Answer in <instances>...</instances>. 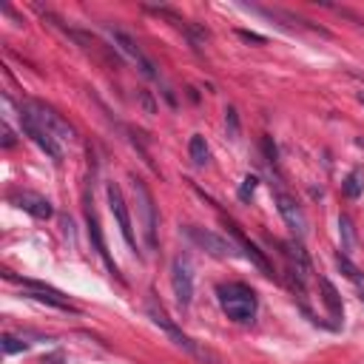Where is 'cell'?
I'll return each instance as SVG.
<instances>
[{
    "instance_id": "6da1fadb",
    "label": "cell",
    "mask_w": 364,
    "mask_h": 364,
    "mask_svg": "<svg viewBox=\"0 0 364 364\" xmlns=\"http://www.w3.org/2000/svg\"><path fill=\"white\" fill-rule=\"evenodd\" d=\"M217 299H220V307H222V314L236 322V325H250L253 316H256V293L253 288L242 285V282H228V285H220L217 288Z\"/></svg>"
},
{
    "instance_id": "7a4b0ae2",
    "label": "cell",
    "mask_w": 364,
    "mask_h": 364,
    "mask_svg": "<svg viewBox=\"0 0 364 364\" xmlns=\"http://www.w3.org/2000/svg\"><path fill=\"white\" fill-rule=\"evenodd\" d=\"M134 188V205H137V220H140V231H142V242L148 250L157 248V205L148 191V185L142 180H131Z\"/></svg>"
},
{
    "instance_id": "3957f363",
    "label": "cell",
    "mask_w": 364,
    "mask_h": 364,
    "mask_svg": "<svg viewBox=\"0 0 364 364\" xmlns=\"http://www.w3.org/2000/svg\"><path fill=\"white\" fill-rule=\"evenodd\" d=\"M20 112H26L40 128H46L51 137H55L60 145H66V142H74V128L69 126V120H63L55 109L51 106H46V102H37V100H29V102H23V109Z\"/></svg>"
},
{
    "instance_id": "277c9868",
    "label": "cell",
    "mask_w": 364,
    "mask_h": 364,
    "mask_svg": "<svg viewBox=\"0 0 364 364\" xmlns=\"http://www.w3.org/2000/svg\"><path fill=\"white\" fill-rule=\"evenodd\" d=\"M148 316L154 319V325L157 328H163L168 336H171V342L177 344V347H182V350H188L191 356H196V358H202V361H211V364H217V356L211 353V350H205V347H199L191 336H185L168 316H166V310L163 307H157V302H148Z\"/></svg>"
},
{
    "instance_id": "5b68a950",
    "label": "cell",
    "mask_w": 364,
    "mask_h": 364,
    "mask_svg": "<svg viewBox=\"0 0 364 364\" xmlns=\"http://www.w3.org/2000/svg\"><path fill=\"white\" fill-rule=\"evenodd\" d=\"M185 234H188L205 253H211V256H217V259H234V256H236V245H234V242H228L225 236H220V234H214V231H208V228L188 225Z\"/></svg>"
},
{
    "instance_id": "8992f818",
    "label": "cell",
    "mask_w": 364,
    "mask_h": 364,
    "mask_svg": "<svg viewBox=\"0 0 364 364\" xmlns=\"http://www.w3.org/2000/svg\"><path fill=\"white\" fill-rule=\"evenodd\" d=\"M171 288L177 296V304L185 310L194 299V268H191V259L188 256H177L174 265H171Z\"/></svg>"
},
{
    "instance_id": "52a82bcc",
    "label": "cell",
    "mask_w": 364,
    "mask_h": 364,
    "mask_svg": "<svg viewBox=\"0 0 364 364\" xmlns=\"http://www.w3.org/2000/svg\"><path fill=\"white\" fill-rule=\"evenodd\" d=\"M274 202H276V208H279V217H282L285 225L290 228V234H293L296 239H304V236H307V217H304V211H302V205H299L290 194H285V191H276V194H274Z\"/></svg>"
},
{
    "instance_id": "ba28073f",
    "label": "cell",
    "mask_w": 364,
    "mask_h": 364,
    "mask_svg": "<svg viewBox=\"0 0 364 364\" xmlns=\"http://www.w3.org/2000/svg\"><path fill=\"white\" fill-rule=\"evenodd\" d=\"M106 194H109L112 217L117 220V228H120V234H123L126 245H128L131 250H137V239H134V228H131V214H128V205H126V196H123L120 185H117V182H109Z\"/></svg>"
},
{
    "instance_id": "9c48e42d",
    "label": "cell",
    "mask_w": 364,
    "mask_h": 364,
    "mask_svg": "<svg viewBox=\"0 0 364 364\" xmlns=\"http://www.w3.org/2000/svg\"><path fill=\"white\" fill-rule=\"evenodd\" d=\"M20 126H23V134H26V137H29V140H32V142L46 154V157H51L55 163L63 160V145H60L55 137H51L46 128H40V126L26 114V112H20Z\"/></svg>"
},
{
    "instance_id": "30bf717a",
    "label": "cell",
    "mask_w": 364,
    "mask_h": 364,
    "mask_svg": "<svg viewBox=\"0 0 364 364\" xmlns=\"http://www.w3.org/2000/svg\"><path fill=\"white\" fill-rule=\"evenodd\" d=\"M109 34H112V40L117 43V48L123 51L126 58H131V60L137 63V69H140L148 80H157V77H160V74H157V66H154V63L145 58V51H142V48H140V46H137L126 32H120V29H109Z\"/></svg>"
},
{
    "instance_id": "8fae6325",
    "label": "cell",
    "mask_w": 364,
    "mask_h": 364,
    "mask_svg": "<svg viewBox=\"0 0 364 364\" xmlns=\"http://www.w3.org/2000/svg\"><path fill=\"white\" fill-rule=\"evenodd\" d=\"M9 199L20 208V211L32 214L34 220H48V217H55V208H51V202H48L46 196L34 194V191H12Z\"/></svg>"
},
{
    "instance_id": "7c38bea8",
    "label": "cell",
    "mask_w": 364,
    "mask_h": 364,
    "mask_svg": "<svg viewBox=\"0 0 364 364\" xmlns=\"http://www.w3.org/2000/svg\"><path fill=\"white\" fill-rule=\"evenodd\" d=\"M23 288H29V290H32V293H29V299H37V302H43V304L58 307V310H74V307H72V302H69V299H66L60 290L48 288V285H43V282L23 279Z\"/></svg>"
},
{
    "instance_id": "4fadbf2b",
    "label": "cell",
    "mask_w": 364,
    "mask_h": 364,
    "mask_svg": "<svg viewBox=\"0 0 364 364\" xmlns=\"http://www.w3.org/2000/svg\"><path fill=\"white\" fill-rule=\"evenodd\" d=\"M228 228H231V234H234L236 245L242 248V253H245V256L250 259V262H253V265H256L259 271H262L265 276H274V271H271V265H268V259H265V253H262V250H259V248H256L253 242H248V239H245V234H242V231H239L236 225H228Z\"/></svg>"
},
{
    "instance_id": "5bb4252c",
    "label": "cell",
    "mask_w": 364,
    "mask_h": 364,
    "mask_svg": "<svg viewBox=\"0 0 364 364\" xmlns=\"http://www.w3.org/2000/svg\"><path fill=\"white\" fill-rule=\"evenodd\" d=\"M86 220H88V236H91V242H94V248H97V253H100V259L106 262V268L117 276V265H114V259L109 256V248H106V239H102V231H100V222H97V214L91 211H86Z\"/></svg>"
},
{
    "instance_id": "9a60e30c",
    "label": "cell",
    "mask_w": 364,
    "mask_h": 364,
    "mask_svg": "<svg viewBox=\"0 0 364 364\" xmlns=\"http://www.w3.org/2000/svg\"><path fill=\"white\" fill-rule=\"evenodd\" d=\"M319 290H322V302H325V307L330 310V316L339 322L342 316H344V304H342V296H339V290L333 288V282L330 279H319Z\"/></svg>"
},
{
    "instance_id": "2e32d148",
    "label": "cell",
    "mask_w": 364,
    "mask_h": 364,
    "mask_svg": "<svg viewBox=\"0 0 364 364\" xmlns=\"http://www.w3.org/2000/svg\"><path fill=\"white\" fill-rule=\"evenodd\" d=\"M188 154H191V160H194L196 168H202V166L208 163V157H211V151H208V142H205L202 134H194V137H191V142H188Z\"/></svg>"
},
{
    "instance_id": "e0dca14e",
    "label": "cell",
    "mask_w": 364,
    "mask_h": 364,
    "mask_svg": "<svg viewBox=\"0 0 364 364\" xmlns=\"http://www.w3.org/2000/svg\"><path fill=\"white\" fill-rule=\"evenodd\" d=\"M339 234H342V250L350 256L356 250V234H353L350 217H339Z\"/></svg>"
},
{
    "instance_id": "ac0fdd59",
    "label": "cell",
    "mask_w": 364,
    "mask_h": 364,
    "mask_svg": "<svg viewBox=\"0 0 364 364\" xmlns=\"http://www.w3.org/2000/svg\"><path fill=\"white\" fill-rule=\"evenodd\" d=\"M336 265L342 268V274H344L350 282H356V285L361 282V274H358V268L350 262V256H347V253H336Z\"/></svg>"
},
{
    "instance_id": "d6986e66",
    "label": "cell",
    "mask_w": 364,
    "mask_h": 364,
    "mask_svg": "<svg viewBox=\"0 0 364 364\" xmlns=\"http://www.w3.org/2000/svg\"><path fill=\"white\" fill-rule=\"evenodd\" d=\"M361 188H364V182H361V174H350L347 180H344V185H342V191H344V196H350V199H358L361 196Z\"/></svg>"
},
{
    "instance_id": "ffe728a7",
    "label": "cell",
    "mask_w": 364,
    "mask_h": 364,
    "mask_svg": "<svg viewBox=\"0 0 364 364\" xmlns=\"http://www.w3.org/2000/svg\"><path fill=\"white\" fill-rule=\"evenodd\" d=\"M256 185H259V180H256L253 174H248V177L242 180V185H239V191H236V194H239V199H242V202H248V199H250V196L256 194Z\"/></svg>"
},
{
    "instance_id": "44dd1931",
    "label": "cell",
    "mask_w": 364,
    "mask_h": 364,
    "mask_svg": "<svg viewBox=\"0 0 364 364\" xmlns=\"http://www.w3.org/2000/svg\"><path fill=\"white\" fill-rule=\"evenodd\" d=\"M23 350H29V344L26 342H20V339H15V336H4V353L6 356H15V353H23Z\"/></svg>"
},
{
    "instance_id": "7402d4cb",
    "label": "cell",
    "mask_w": 364,
    "mask_h": 364,
    "mask_svg": "<svg viewBox=\"0 0 364 364\" xmlns=\"http://www.w3.org/2000/svg\"><path fill=\"white\" fill-rule=\"evenodd\" d=\"M225 128H228V137L236 140L239 137V120H236V109H225Z\"/></svg>"
},
{
    "instance_id": "603a6c76",
    "label": "cell",
    "mask_w": 364,
    "mask_h": 364,
    "mask_svg": "<svg viewBox=\"0 0 364 364\" xmlns=\"http://www.w3.org/2000/svg\"><path fill=\"white\" fill-rule=\"evenodd\" d=\"M239 37H242V40H248V43H265V37H262V34H253V32H245V29H239Z\"/></svg>"
},
{
    "instance_id": "cb8c5ba5",
    "label": "cell",
    "mask_w": 364,
    "mask_h": 364,
    "mask_svg": "<svg viewBox=\"0 0 364 364\" xmlns=\"http://www.w3.org/2000/svg\"><path fill=\"white\" fill-rule=\"evenodd\" d=\"M4 145H6V148H12V145H15V137H12V128H9L6 123H4Z\"/></svg>"
},
{
    "instance_id": "d4e9b609",
    "label": "cell",
    "mask_w": 364,
    "mask_h": 364,
    "mask_svg": "<svg viewBox=\"0 0 364 364\" xmlns=\"http://www.w3.org/2000/svg\"><path fill=\"white\" fill-rule=\"evenodd\" d=\"M358 102H361V106H364V94H358Z\"/></svg>"
},
{
    "instance_id": "484cf974",
    "label": "cell",
    "mask_w": 364,
    "mask_h": 364,
    "mask_svg": "<svg viewBox=\"0 0 364 364\" xmlns=\"http://www.w3.org/2000/svg\"><path fill=\"white\" fill-rule=\"evenodd\" d=\"M361 299H364V293H361Z\"/></svg>"
}]
</instances>
